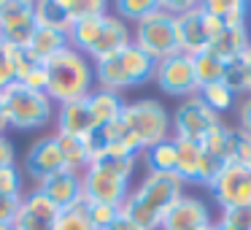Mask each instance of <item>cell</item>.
Wrapping results in <instances>:
<instances>
[{
    "mask_svg": "<svg viewBox=\"0 0 251 230\" xmlns=\"http://www.w3.org/2000/svg\"><path fill=\"white\" fill-rule=\"evenodd\" d=\"M184 181L176 173H151L149 171L135 190H130L122 203V217L141 230H159L165 214L184 195Z\"/></svg>",
    "mask_w": 251,
    "mask_h": 230,
    "instance_id": "1",
    "label": "cell"
},
{
    "mask_svg": "<svg viewBox=\"0 0 251 230\" xmlns=\"http://www.w3.org/2000/svg\"><path fill=\"white\" fill-rule=\"evenodd\" d=\"M46 68V95L51 103H76L84 100L95 87V65L89 62L87 55L76 52L73 46L62 49L60 55H54L51 60L44 62Z\"/></svg>",
    "mask_w": 251,
    "mask_h": 230,
    "instance_id": "2",
    "label": "cell"
},
{
    "mask_svg": "<svg viewBox=\"0 0 251 230\" xmlns=\"http://www.w3.org/2000/svg\"><path fill=\"white\" fill-rule=\"evenodd\" d=\"M119 119L125 125V136H122L119 146H125L135 157L141 152H146V149H151L154 144L168 141L170 130H173L168 109L154 98L125 103V111H122Z\"/></svg>",
    "mask_w": 251,
    "mask_h": 230,
    "instance_id": "3",
    "label": "cell"
},
{
    "mask_svg": "<svg viewBox=\"0 0 251 230\" xmlns=\"http://www.w3.org/2000/svg\"><path fill=\"white\" fill-rule=\"evenodd\" d=\"M135 160L138 157H103L98 163H89L81 173L84 201L122 206L130 195V176L135 171Z\"/></svg>",
    "mask_w": 251,
    "mask_h": 230,
    "instance_id": "4",
    "label": "cell"
},
{
    "mask_svg": "<svg viewBox=\"0 0 251 230\" xmlns=\"http://www.w3.org/2000/svg\"><path fill=\"white\" fill-rule=\"evenodd\" d=\"M0 106L6 111L8 127H17V130L44 127L46 122H51V114H54V103L49 100V95L30 92L22 84H14V87L3 89L0 92Z\"/></svg>",
    "mask_w": 251,
    "mask_h": 230,
    "instance_id": "5",
    "label": "cell"
},
{
    "mask_svg": "<svg viewBox=\"0 0 251 230\" xmlns=\"http://www.w3.org/2000/svg\"><path fill=\"white\" fill-rule=\"evenodd\" d=\"M132 44L149 55L154 62L168 60V57L178 55V35H176V17L170 11H165L162 3L154 14H149L143 22L135 25L132 30Z\"/></svg>",
    "mask_w": 251,
    "mask_h": 230,
    "instance_id": "6",
    "label": "cell"
},
{
    "mask_svg": "<svg viewBox=\"0 0 251 230\" xmlns=\"http://www.w3.org/2000/svg\"><path fill=\"white\" fill-rule=\"evenodd\" d=\"M154 82L165 95L173 98H192L200 92V84L195 76V57L189 55H173L168 60H159L154 68Z\"/></svg>",
    "mask_w": 251,
    "mask_h": 230,
    "instance_id": "7",
    "label": "cell"
},
{
    "mask_svg": "<svg viewBox=\"0 0 251 230\" xmlns=\"http://www.w3.org/2000/svg\"><path fill=\"white\" fill-rule=\"evenodd\" d=\"M173 122V133L176 138H189V141H202L213 127L222 122V116L213 114L205 103H202L200 95H192V98H184L178 103V109L170 116Z\"/></svg>",
    "mask_w": 251,
    "mask_h": 230,
    "instance_id": "8",
    "label": "cell"
},
{
    "mask_svg": "<svg viewBox=\"0 0 251 230\" xmlns=\"http://www.w3.org/2000/svg\"><path fill=\"white\" fill-rule=\"evenodd\" d=\"M208 190L222 211L251 206V171L243 168L240 163H227Z\"/></svg>",
    "mask_w": 251,
    "mask_h": 230,
    "instance_id": "9",
    "label": "cell"
},
{
    "mask_svg": "<svg viewBox=\"0 0 251 230\" xmlns=\"http://www.w3.org/2000/svg\"><path fill=\"white\" fill-rule=\"evenodd\" d=\"M35 33V17L30 0H3L0 8V38L6 46L27 49L30 38Z\"/></svg>",
    "mask_w": 251,
    "mask_h": 230,
    "instance_id": "10",
    "label": "cell"
},
{
    "mask_svg": "<svg viewBox=\"0 0 251 230\" xmlns=\"http://www.w3.org/2000/svg\"><path fill=\"white\" fill-rule=\"evenodd\" d=\"M211 225L213 217L205 201H200L195 195H181L170 206V211L165 214L159 230H200V228H211Z\"/></svg>",
    "mask_w": 251,
    "mask_h": 230,
    "instance_id": "11",
    "label": "cell"
},
{
    "mask_svg": "<svg viewBox=\"0 0 251 230\" xmlns=\"http://www.w3.org/2000/svg\"><path fill=\"white\" fill-rule=\"evenodd\" d=\"M25 165H27V176L35 184L62 173V171H65V160H62V152H60V146H57V138L54 136L38 138V141L27 149Z\"/></svg>",
    "mask_w": 251,
    "mask_h": 230,
    "instance_id": "12",
    "label": "cell"
},
{
    "mask_svg": "<svg viewBox=\"0 0 251 230\" xmlns=\"http://www.w3.org/2000/svg\"><path fill=\"white\" fill-rule=\"evenodd\" d=\"M176 35H178V49L181 55L197 57L211 49V41L205 35V11L200 3L186 8L184 14L176 17Z\"/></svg>",
    "mask_w": 251,
    "mask_h": 230,
    "instance_id": "13",
    "label": "cell"
},
{
    "mask_svg": "<svg viewBox=\"0 0 251 230\" xmlns=\"http://www.w3.org/2000/svg\"><path fill=\"white\" fill-rule=\"evenodd\" d=\"M132 44V30L125 19H119L116 14H105L103 19V30H100L95 46L89 49V62H103V60H111V57L122 55L127 46Z\"/></svg>",
    "mask_w": 251,
    "mask_h": 230,
    "instance_id": "14",
    "label": "cell"
},
{
    "mask_svg": "<svg viewBox=\"0 0 251 230\" xmlns=\"http://www.w3.org/2000/svg\"><path fill=\"white\" fill-rule=\"evenodd\" d=\"M38 190L54 203L57 208H68L76 206V203L84 201V187H81V176L71 173V171H62V173L51 176V179L41 181Z\"/></svg>",
    "mask_w": 251,
    "mask_h": 230,
    "instance_id": "15",
    "label": "cell"
},
{
    "mask_svg": "<svg viewBox=\"0 0 251 230\" xmlns=\"http://www.w3.org/2000/svg\"><path fill=\"white\" fill-rule=\"evenodd\" d=\"M92 130H98L92 114H89L87 98L76 100V103H65L57 109V133L62 136H73V138H87Z\"/></svg>",
    "mask_w": 251,
    "mask_h": 230,
    "instance_id": "16",
    "label": "cell"
},
{
    "mask_svg": "<svg viewBox=\"0 0 251 230\" xmlns=\"http://www.w3.org/2000/svg\"><path fill=\"white\" fill-rule=\"evenodd\" d=\"M68 33H60V30H46V28H35L33 38L27 44V60L41 62L44 65L46 60H51L54 55H60L62 49H68Z\"/></svg>",
    "mask_w": 251,
    "mask_h": 230,
    "instance_id": "17",
    "label": "cell"
},
{
    "mask_svg": "<svg viewBox=\"0 0 251 230\" xmlns=\"http://www.w3.org/2000/svg\"><path fill=\"white\" fill-rule=\"evenodd\" d=\"M87 106H89V114H92V119L98 127H105V125H111V122H116L122 116V111H125L122 95L100 89V87L87 95Z\"/></svg>",
    "mask_w": 251,
    "mask_h": 230,
    "instance_id": "18",
    "label": "cell"
},
{
    "mask_svg": "<svg viewBox=\"0 0 251 230\" xmlns=\"http://www.w3.org/2000/svg\"><path fill=\"white\" fill-rule=\"evenodd\" d=\"M202 152L219 157L222 163H235V146H238V127H229L227 122H219L211 133L200 141Z\"/></svg>",
    "mask_w": 251,
    "mask_h": 230,
    "instance_id": "19",
    "label": "cell"
},
{
    "mask_svg": "<svg viewBox=\"0 0 251 230\" xmlns=\"http://www.w3.org/2000/svg\"><path fill=\"white\" fill-rule=\"evenodd\" d=\"M176 138V136H173ZM202 146L200 141L189 138H176V176L184 184H197V168H200Z\"/></svg>",
    "mask_w": 251,
    "mask_h": 230,
    "instance_id": "20",
    "label": "cell"
},
{
    "mask_svg": "<svg viewBox=\"0 0 251 230\" xmlns=\"http://www.w3.org/2000/svg\"><path fill=\"white\" fill-rule=\"evenodd\" d=\"M119 62H122V68H125V76H127V82H130V87H138V84L154 79V68H157V62H154L149 55H143L135 44H130L125 52H122Z\"/></svg>",
    "mask_w": 251,
    "mask_h": 230,
    "instance_id": "21",
    "label": "cell"
},
{
    "mask_svg": "<svg viewBox=\"0 0 251 230\" xmlns=\"http://www.w3.org/2000/svg\"><path fill=\"white\" fill-rule=\"evenodd\" d=\"M103 19L105 14H95V17H84V19H73L71 30H68V44L81 55H89V49L95 46L100 30H103Z\"/></svg>",
    "mask_w": 251,
    "mask_h": 230,
    "instance_id": "22",
    "label": "cell"
},
{
    "mask_svg": "<svg viewBox=\"0 0 251 230\" xmlns=\"http://www.w3.org/2000/svg\"><path fill=\"white\" fill-rule=\"evenodd\" d=\"M251 46L249 28H227L216 41L211 44V52L216 57H222L224 62H232L238 57H243V52Z\"/></svg>",
    "mask_w": 251,
    "mask_h": 230,
    "instance_id": "23",
    "label": "cell"
},
{
    "mask_svg": "<svg viewBox=\"0 0 251 230\" xmlns=\"http://www.w3.org/2000/svg\"><path fill=\"white\" fill-rule=\"evenodd\" d=\"M95 82L100 84V89H108V92L122 95L125 89H130V82L125 76V68L119 62V55L111 57V60L95 62Z\"/></svg>",
    "mask_w": 251,
    "mask_h": 230,
    "instance_id": "24",
    "label": "cell"
},
{
    "mask_svg": "<svg viewBox=\"0 0 251 230\" xmlns=\"http://www.w3.org/2000/svg\"><path fill=\"white\" fill-rule=\"evenodd\" d=\"M33 17H35V28L60 30V33L71 30V17L60 8V0H38V3H33Z\"/></svg>",
    "mask_w": 251,
    "mask_h": 230,
    "instance_id": "25",
    "label": "cell"
},
{
    "mask_svg": "<svg viewBox=\"0 0 251 230\" xmlns=\"http://www.w3.org/2000/svg\"><path fill=\"white\" fill-rule=\"evenodd\" d=\"M54 138H57V146H60V152H62V160H65V171L81 176L89 165L84 141L81 138H73V136H62V133H54Z\"/></svg>",
    "mask_w": 251,
    "mask_h": 230,
    "instance_id": "26",
    "label": "cell"
},
{
    "mask_svg": "<svg viewBox=\"0 0 251 230\" xmlns=\"http://www.w3.org/2000/svg\"><path fill=\"white\" fill-rule=\"evenodd\" d=\"M143 154H146V165L151 173H176V138L173 136L168 141L154 144Z\"/></svg>",
    "mask_w": 251,
    "mask_h": 230,
    "instance_id": "27",
    "label": "cell"
},
{
    "mask_svg": "<svg viewBox=\"0 0 251 230\" xmlns=\"http://www.w3.org/2000/svg\"><path fill=\"white\" fill-rule=\"evenodd\" d=\"M224 71H227V62H224L222 57H216L211 49L195 57V76H197V84H200V87L224 82Z\"/></svg>",
    "mask_w": 251,
    "mask_h": 230,
    "instance_id": "28",
    "label": "cell"
},
{
    "mask_svg": "<svg viewBox=\"0 0 251 230\" xmlns=\"http://www.w3.org/2000/svg\"><path fill=\"white\" fill-rule=\"evenodd\" d=\"M197 95H200L202 103H205L208 109L213 111V114H219V116L235 106V92H232V89H229L224 82H216V84H208V87H200V92H197Z\"/></svg>",
    "mask_w": 251,
    "mask_h": 230,
    "instance_id": "29",
    "label": "cell"
},
{
    "mask_svg": "<svg viewBox=\"0 0 251 230\" xmlns=\"http://www.w3.org/2000/svg\"><path fill=\"white\" fill-rule=\"evenodd\" d=\"M51 230H95V225L89 222V214H87L84 201L76 203V206L60 208L57 219L51 222Z\"/></svg>",
    "mask_w": 251,
    "mask_h": 230,
    "instance_id": "30",
    "label": "cell"
},
{
    "mask_svg": "<svg viewBox=\"0 0 251 230\" xmlns=\"http://www.w3.org/2000/svg\"><path fill=\"white\" fill-rule=\"evenodd\" d=\"M22 208L27 214H33V217H38V219H44V222H54L57 219V214H60V208L54 206V203L49 201V198L44 195V192L35 187V190H30L27 195H22Z\"/></svg>",
    "mask_w": 251,
    "mask_h": 230,
    "instance_id": "31",
    "label": "cell"
},
{
    "mask_svg": "<svg viewBox=\"0 0 251 230\" xmlns=\"http://www.w3.org/2000/svg\"><path fill=\"white\" fill-rule=\"evenodd\" d=\"M224 84L235 92V98H246L251 95V73H249V65L243 62V57L227 62V71H224Z\"/></svg>",
    "mask_w": 251,
    "mask_h": 230,
    "instance_id": "32",
    "label": "cell"
},
{
    "mask_svg": "<svg viewBox=\"0 0 251 230\" xmlns=\"http://www.w3.org/2000/svg\"><path fill=\"white\" fill-rule=\"evenodd\" d=\"M116 17L119 19H132V22H143V19L149 17V14H154L159 8V0H119L116 3Z\"/></svg>",
    "mask_w": 251,
    "mask_h": 230,
    "instance_id": "33",
    "label": "cell"
},
{
    "mask_svg": "<svg viewBox=\"0 0 251 230\" xmlns=\"http://www.w3.org/2000/svg\"><path fill=\"white\" fill-rule=\"evenodd\" d=\"M89 214V222L95 225V230H108L116 219L122 217V206H114V203H92V201H84Z\"/></svg>",
    "mask_w": 251,
    "mask_h": 230,
    "instance_id": "34",
    "label": "cell"
},
{
    "mask_svg": "<svg viewBox=\"0 0 251 230\" xmlns=\"http://www.w3.org/2000/svg\"><path fill=\"white\" fill-rule=\"evenodd\" d=\"M60 8L71 17V22L95 17V14H108V3H103V0H60Z\"/></svg>",
    "mask_w": 251,
    "mask_h": 230,
    "instance_id": "35",
    "label": "cell"
},
{
    "mask_svg": "<svg viewBox=\"0 0 251 230\" xmlns=\"http://www.w3.org/2000/svg\"><path fill=\"white\" fill-rule=\"evenodd\" d=\"M224 165H227V163H222L219 157H213V154L202 152V157H200V168H197V184L211 187L213 181H216V176L224 171Z\"/></svg>",
    "mask_w": 251,
    "mask_h": 230,
    "instance_id": "36",
    "label": "cell"
},
{
    "mask_svg": "<svg viewBox=\"0 0 251 230\" xmlns=\"http://www.w3.org/2000/svg\"><path fill=\"white\" fill-rule=\"evenodd\" d=\"M0 198H22V173L17 165L0 168Z\"/></svg>",
    "mask_w": 251,
    "mask_h": 230,
    "instance_id": "37",
    "label": "cell"
},
{
    "mask_svg": "<svg viewBox=\"0 0 251 230\" xmlns=\"http://www.w3.org/2000/svg\"><path fill=\"white\" fill-rule=\"evenodd\" d=\"M222 222H227L235 230H251V206H240V208H229L222 211Z\"/></svg>",
    "mask_w": 251,
    "mask_h": 230,
    "instance_id": "38",
    "label": "cell"
},
{
    "mask_svg": "<svg viewBox=\"0 0 251 230\" xmlns=\"http://www.w3.org/2000/svg\"><path fill=\"white\" fill-rule=\"evenodd\" d=\"M14 230H51V225L33 217V214H27L25 208H19L17 219H14Z\"/></svg>",
    "mask_w": 251,
    "mask_h": 230,
    "instance_id": "39",
    "label": "cell"
},
{
    "mask_svg": "<svg viewBox=\"0 0 251 230\" xmlns=\"http://www.w3.org/2000/svg\"><path fill=\"white\" fill-rule=\"evenodd\" d=\"M19 208H22V198H0V225H14Z\"/></svg>",
    "mask_w": 251,
    "mask_h": 230,
    "instance_id": "40",
    "label": "cell"
},
{
    "mask_svg": "<svg viewBox=\"0 0 251 230\" xmlns=\"http://www.w3.org/2000/svg\"><path fill=\"white\" fill-rule=\"evenodd\" d=\"M14 84H17V65L11 62L8 55H3L0 57V92L14 87Z\"/></svg>",
    "mask_w": 251,
    "mask_h": 230,
    "instance_id": "41",
    "label": "cell"
},
{
    "mask_svg": "<svg viewBox=\"0 0 251 230\" xmlns=\"http://www.w3.org/2000/svg\"><path fill=\"white\" fill-rule=\"evenodd\" d=\"M238 130L251 133V95H246L243 100L238 103Z\"/></svg>",
    "mask_w": 251,
    "mask_h": 230,
    "instance_id": "42",
    "label": "cell"
},
{
    "mask_svg": "<svg viewBox=\"0 0 251 230\" xmlns=\"http://www.w3.org/2000/svg\"><path fill=\"white\" fill-rule=\"evenodd\" d=\"M17 165V152H14V144L6 136H0V168H11Z\"/></svg>",
    "mask_w": 251,
    "mask_h": 230,
    "instance_id": "43",
    "label": "cell"
},
{
    "mask_svg": "<svg viewBox=\"0 0 251 230\" xmlns=\"http://www.w3.org/2000/svg\"><path fill=\"white\" fill-rule=\"evenodd\" d=\"M227 30V25H224V19H219V17H213V14H205V35H208V41H216L219 35Z\"/></svg>",
    "mask_w": 251,
    "mask_h": 230,
    "instance_id": "44",
    "label": "cell"
},
{
    "mask_svg": "<svg viewBox=\"0 0 251 230\" xmlns=\"http://www.w3.org/2000/svg\"><path fill=\"white\" fill-rule=\"evenodd\" d=\"M108 230H141V228H135V225H132L130 222V219H125V217H119V219H116V222L114 225H111V228Z\"/></svg>",
    "mask_w": 251,
    "mask_h": 230,
    "instance_id": "45",
    "label": "cell"
},
{
    "mask_svg": "<svg viewBox=\"0 0 251 230\" xmlns=\"http://www.w3.org/2000/svg\"><path fill=\"white\" fill-rule=\"evenodd\" d=\"M8 130V119H6V111H3V106H0V136H6Z\"/></svg>",
    "mask_w": 251,
    "mask_h": 230,
    "instance_id": "46",
    "label": "cell"
},
{
    "mask_svg": "<svg viewBox=\"0 0 251 230\" xmlns=\"http://www.w3.org/2000/svg\"><path fill=\"white\" fill-rule=\"evenodd\" d=\"M213 230H235V228H229L227 222H222V219H216V222H213Z\"/></svg>",
    "mask_w": 251,
    "mask_h": 230,
    "instance_id": "47",
    "label": "cell"
},
{
    "mask_svg": "<svg viewBox=\"0 0 251 230\" xmlns=\"http://www.w3.org/2000/svg\"><path fill=\"white\" fill-rule=\"evenodd\" d=\"M243 62H246V65H249V73H251V46H249V49L243 52Z\"/></svg>",
    "mask_w": 251,
    "mask_h": 230,
    "instance_id": "48",
    "label": "cell"
},
{
    "mask_svg": "<svg viewBox=\"0 0 251 230\" xmlns=\"http://www.w3.org/2000/svg\"><path fill=\"white\" fill-rule=\"evenodd\" d=\"M6 49H8V46H6V41H3V38H0V57H3V55H6Z\"/></svg>",
    "mask_w": 251,
    "mask_h": 230,
    "instance_id": "49",
    "label": "cell"
},
{
    "mask_svg": "<svg viewBox=\"0 0 251 230\" xmlns=\"http://www.w3.org/2000/svg\"><path fill=\"white\" fill-rule=\"evenodd\" d=\"M0 230H14V225H0Z\"/></svg>",
    "mask_w": 251,
    "mask_h": 230,
    "instance_id": "50",
    "label": "cell"
},
{
    "mask_svg": "<svg viewBox=\"0 0 251 230\" xmlns=\"http://www.w3.org/2000/svg\"><path fill=\"white\" fill-rule=\"evenodd\" d=\"M0 8H3V0H0Z\"/></svg>",
    "mask_w": 251,
    "mask_h": 230,
    "instance_id": "51",
    "label": "cell"
},
{
    "mask_svg": "<svg viewBox=\"0 0 251 230\" xmlns=\"http://www.w3.org/2000/svg\"><path fill=\"white\" fill-rule=\"evenodd\" d=\"M208 230H213V225H211V228H208Z\"/></svg>",
    "mask_w": 251,
    "mask_h": 230,
    "instance_id": "52",
    "label": "cell"
}]
</instances>
